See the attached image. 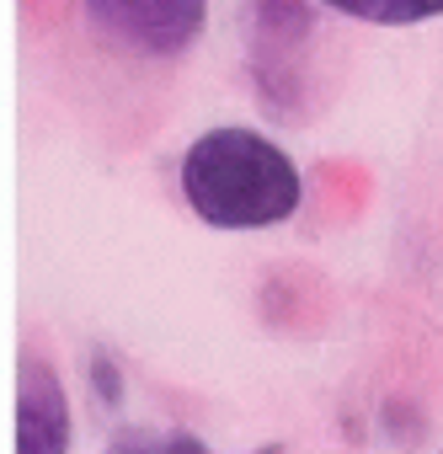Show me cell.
I'll list each match as a JSON object with an SVG mask.
<instances>
[{
  "label": "cell",
  "mask_w": 443,
  "mask_h": 454,
  "mask_svg": "<svg viewBox=\"0 0 443 454\" xmlns=\"http://www.w3.org/2000/svg\"><path fill=\"white\" fill-rule=\"evenodd\" d=\"M182 198L214 231H268L284 224L299 198V166L257 129H208L182 155Z\"/></svg>",
  "instance_id": "obj_1"
},
{
  "label": "cell",
  "mask_w": 443,
  "mask_h": 454,
  "mask_svg": "<svg viewBox=\"0 0 443 454\" xmlns=\"http://www.w3.org/2000/svg\"><path fill=\"white\" fill-rule=\"evenodd\" d=\"M315 38V17L305 12V0H252V81L257 102L268 113H294L305 97V49Z\"/></svg>",
  "instance_id": "obj_2"
},
{
  "label": "cell",
  "mask_w": 443,
  "mask_h": 454,
  "mask_svg": "<svg viewBox=\"0 0 443 454\" xmlns=\"http://www.w3.org/2000/svg\"><path fill=\"white\" fill-rule=\"evenodd\" d=\"M91 22L144 59L187 54L208 22V0H86Z\"/></svg>",
  "instance_id": "obj_3"
},
{
  "label": "cell",
  "mask_w": 443,
  "mask_h": 454,
  "mask_svg": "<svg viewBox=\"0 0 443 454\" xmlns=\"http://www.w3.org/2000/svg\"><path fill=\"white\" fill-rule=\"evenodd\" d=\"M12 454H70V401L49 364L27 358L12 406Z\"/></svg>",
  "instance_id": "obj_4"
},
{
  "label": "cell",
  "mask_w": 443,
  "mask_h": 454,
  "mask_svg": "<svg viewBox=\"0 0 443 454\" xmlns=\"http://www.w3.org/2000/svg\"><path fill=\"white\" fill-rule=\"evenodd\" d=\"M326 6L374 27H416V22L443 17V0H326Z\"/></svg>",
  "instance_id": "obj_5"
},
{
  "label": "cell",
  "mask_w": 443,
  "mask_h": 454,
  "mask_svg": "<svg viewBox=\"0 0 443 454\" xmlns=\"http://www.w3.org/2000/svg\"><path fill=\"white\" fill-rule=\"evenodd\" d=\"M107 454H208L192 433H160V427H118ZM252 454H284V443L252 449Z\"/></svg>",
  "instance_id": "obj_6"
},
{
  "label": "cell",
  "mask_w": 443,
  "mask_h": 454,
  "mask_svg": "<svg viewBox=\"0 0 443 454\" xmlns=\"http://www.w3.org/2000/svg\"><path fill=\"white\" fill-rule=\"evenodd\" d=\"M91 395H102V406H123V374L107 353H91Z\"/></svg>",
  "instance_id": "obj_7"
},
{
  "label": "cell",
  "mask_w": 443,
  "mask_h": 454,
  "mask_svg": "<svg viewBox=\"0 0 443 454\" xmlns=\"http://www.w3.org/2000/svg\"><path fill=\"white\" fill-rule=\"evenodd\" d=\"M438 454H443V449H438Z\"/></svg>",
  "instance_id": "obj_8"
}]
</instances>
